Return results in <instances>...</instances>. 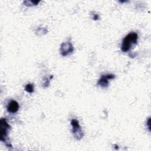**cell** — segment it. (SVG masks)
Instances as JSON below:
<instances>
[{"label":"cell","instance_id":"obj_1","mask_svg":"<svg viewBox=\"0 0 151 151\" xmlns=\"http://www.w3.org/2000/svg\"><path fill=\"white\" fill-rule=\"evenodd\" d=\"M138 35L134 32H130L123 39L121 45V50L126 52L131 50V48L137 44Z\"/></svg>","mask_w":151,"mask_h":151},{"label":"cell","instance_id":"obj_4","mask_svg":"<svg viewBox=\"0 0 151 151\" xmlns=\"http://www.w3.org/2000/svg\"><path fill=\"white\" fill-rule=\"evenodd\" d=\"M115 77L114 75L112 74L102 75L101 78L98 81V84L102 87H107L109 85V80L111 79H113Z\"/></svg>","mask_w":151,"mask_h":151},{"label":"cell","instance_id":"obj_2","mask_svg":"<svg viewBox=\"0 0 151 151\" xmlns=\"http://www.w3.org/2000/svg\"><path fill=\"white\" fill-rule=\"evenodd\" d=\"M71 123L73 126V133L75 137L77 139H81L83 136V133L81 131V127L79 125L78 122L76 119H73Z\"/></svg>","mask_w":151,"mask_h":151},{"label":"cell","instance_id":"obj_6","mask_svg":"<svg viewBox=\"0 0 151 151\" xmlns=\"http://www.w3.org/2000/svg\"><path fill=\"white\" fill-rule=\"evenodd\" d=\"M19 109V104L15 100L11 101L8 106H7V110L9 113H16Z\"/></svg>","mask_w":151,"mask_h":151},{"label":"cell","instance_id":"obj_5","mask_svg":"<svg viewBox=\"0 0 151 151\" xmlns=\"http://www.w3.org/2000/svg\"><path fill=\"white\" fill-rule=\"evenodd\" d=\"M9 128V126L6 123L5 119H2L1 120V139L3 137H6L8 134V130Z\"/></svg>","mask_w":151,"mask_h":151},{"label":"cell","instance_id":"obj_3","mask_svg":"<svg viewBox=\"0 0 151 151\" xmlns=\"http://www.w3.org/2000/svg\"><path fill=\"white\" fill-rule=\"evenodd\" d=\"M73 46L70 42H63L61 45V54L63 56H65L73 51Z\"/></svg>","mask_w":151,"mask_h":151},{"label":"cell","instance_id":"obj_7","mask_svg":"<svg viewBox=\"0 0 151 151\" xmlns=\"http://www.w3.org/2000/svg\"><path fill=\"white\" fill-rule=\"evenodd\" d=\"M25 90L28 93H32L34 90V87L32 84H27L25 87Z\"/></svg>","mask_w":151,"mask_h":151}]
</instances>
